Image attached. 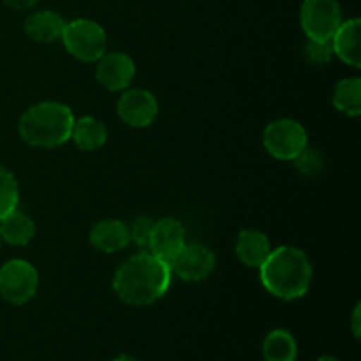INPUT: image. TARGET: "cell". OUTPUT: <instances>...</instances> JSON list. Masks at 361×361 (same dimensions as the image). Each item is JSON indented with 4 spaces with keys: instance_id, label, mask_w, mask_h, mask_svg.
<instances>
[{
    "instance_id": "6da1fadb",
    "label": "cell",
    "mask_w": 361,
    "mask_h": 361,
    "mask_svg": "<svg viewBox=\"0 0 361 361\" xmlns=\"http://www.w3.org/2000/svg\"><path fill=\"white\" fill-rule=\"evenodd\" d=\"M171 281V267L148 250H141L115 271L113 291L126 305L147 307L168 293Z\"/></svg>"
},
{
    "instance_id": "7a4b0ae2",
    "label": "cell",
    "mask_w": 361,
    "mask_h": 361,
    "mask_svg": "<svg viewBox=\"0 0 361 361\" xmlns=\"http://www.w3.org/2000/svg\"><path fill=\"white\" fill-rule=\"evenodd\" d=\"M263 288L271 296L284 302L303 298L312 284L314 270L305 250L293 245H281L271 249L259 268Z\"/></svg>"
},
{
    "instance_id": "3957f363",
    "label": "cell",
    "mask_w": 361,
    "mask_h": 361,
    "mask_svg": "<svg viewBox=\"0 0 361 361\" xmlns=\"http://www.w3.org/2000/svg\"><path fill=\"white\" fill-rule=\"evenodd\" d=\"M73 109L59 101H42L30 106L18 122L21 140L35 148H56L71 140Z\"/></svg>"
},
{
    "instance_id": "277c9868",
    "label": "cell",
    "mask_w": 361,
    "mask_h": 361,
    "mask_svg": "<svg viewBox=\"0 0 361 361\" xmlns=\"http://www.w3.org/2000/svg\"><path fill=\"white\" fill-rule=\"evenodd\" d=\"M60 41L71 56L85 63L97 62L108 51L106 30L97 21L87 18L66 21Z\"/></svg>"
},
{
    "instance_id": "5b68a950",
    "label": "cell",
    "mask_w": 361,
    "mask_h": 361,
    "mask_svg": "<svg viewBox=\"0 0 361 361\" xmlns=\"http://www.w3.org/2000/svg\"><path fill=\"white\" fill-rule=\"evenodd\" d=\"M263 145L277 161H293L303 148L309 147V136L305 127L296 120L277 118L264 129Z\"/></svg>"
},
{
    "instance_id": "8992f818",
    "label": "cell",
    "mask_w": 361,
    "mask_h": 361,
    "mask_svg": "<svg viewBox=\"0 0 361 361\" xmlns=\"http://www.w3.org/2000/svg\"><path fill=\"white\" fill-rule=\"evenodd\" d=\"M39 289V274L25 259H11L0 268V296L11 305H25Z\"/></svg>"
},
{
    "instance_id": "52a82bcc",
    "label": "cell",
    "mask_w": 361,
    "mask_h": 361,
    "mask_svg": "<svg viewBox=\"0 0 361 361\" xmlns=\"http://www.w3.org/2000/svg\"><path fill=\"white\" fill-rule=\"evenodd\" d=\"M342 21L337 0H303L300 7V25L310 41H331Z\"/></svg>"
},
{
    "instance_id": "ba28073f",
    "label": "cell",
    "mask_w": 361,
    "mask_h": 361,
    "mask_svg": "<svg viewBox=\"0 0 361 361\" xmlns=\"http://www.w3.org/2000/svg\"><path fill=\"white\" fill-rule=\"evenodd\" d=\"M215 252L201 242H187L178 256L171 261V274L183 282H203L214 274Z\"/></svg>"
},
{
    "instance_id": "9c48e42d",
    "label": "cell",
    "mask_w": 361,
    "mask_h": 361,
    "mask_svg": "<svg viewBox=\"0 0 361 361\" xmlns=\"http://www.w3.org/2000/svg\"><path fill=\"white\" fill-rule=\"evenodd\" d=\"M116 113L123 123L134 129L152 126L159 115V102L150 90L130 88L123 90L116 101Z\"/></svg>"
},
{
    "instance_id": "30bf717a",
    "label": "cell",
    "mask_w": 361,
    "mask_h": 361,
    "mask_svg": "<svg viewBox=\"0 0 361 361\" xmlns=\"http://www.w3.org/2000/svg\"><path fill=\"white\" fill-rule=\"evenodd\" d=\"M187 243L185 228L180 221L173 217H164L154 221L150 238H148V252L157 256L159 259L171 264V261L178 256L180 250Z\"/></svg>"
},
{
    "instance_id": "8fae6325",
    "label": "cell",
    "mask_w": 361,
    "mask_h": 361,
    "mask_svg": "<svg viewBox=\"0 0 361 361\" xmlns=\"http://www.w3.org/2000/svg\"><path fill=\"white\" fill-rule=\"evenodd\" d=\"M136 76V63L127 53L106 51L95 62V80L109 92H123Z\"/></svg>"
},
{
    "instance_id": "7c38bea8",
    "label": "cell",
    "mask_w": 361,
    "mask_h": 361,
    "mask_svg": "<svg viewBox=\"0 0 361 361\" xmlns=\"http://www.w3.org/2000/svg\"><path fill=\"white\" fill-rule=\"evenodd\" d=\"M90 245L104 254H115L130 245L129 228L120 219H102L90 229Z\"/></svg>"
},
{
    "instance_id": "4fadbf2b",
    "label": "cell",
    "mask_w": 361,
    "mask_h": 361,
    "mask_svg": "<svg viewBox=\"0 0 361 361\" xmlns=\"http://www.w3.org/2000/svg\"><path fill=\"white\" fill-rule=\"evenodd\" d=\"M334 55H337L348 66L360 69L361 67V20L351 18L342 21L338 30L331 37Z\"/></svg>"
},
{
    "instance_id": "5bb4252c",
    "label": "cell",
    "mask_w": 361,
    "mask_h": 361,
    "mask_svg": "<svg viewBox=\"0 0 361 361\" xmlns=\"http://www.w3.org/2000/svg\"><path fill=\"white\" fill-rule=\"evenodd\" d=\"M235 252L238 259L249 268H259L271 252L268 236L259 229H243L236 238Z\"/></svg>"
},
{
    "instance_id": "9a60e30c",
    "label": "cell",
    "mask_w": 361,
    "mask_h": 361,
    "mask_svg": "<svg viewBox=\"0 0 361 361\" xmlns=\"http://www.w3.org/2000/svg\"><path fill=\"white\" fill-rule=\"evenodd\" d=\"M63 27H66V20H63L59 13L44 9L32 13L30 16L25 20L23 30L32 41L48 44V42L60 41Z\"/></svg>"
},
{
    "instance_id": "2e32d148",
    "label": "cell",
    "mask_w": 361,
    "mask_h": 361,
    "mask_svg": "<svg viewBox=\"0 0 361 361\" xmlns=\"http://www.w3.org/2000/svg\"><path fill=\"white\" fill-rule=\"evenodd\" d=\"M71 141L83 152H95L102 148L108 141V129L104 122L95 116H81L74 118Z\"/></svg>"
},
{
    "instance_id": "e0dca14e",
    "label": "cell",
    "mask_w": 361,
    "mask_h": 361,
    "mask_svg": "<svg viewBox=\"0 0 361 361\" xmlns=\"http://www.w3.org/2000/svg\"><path fill=\"white\" fill-rule=\"evenodd\" d=\"M0 236H2V242L9 245H28L35 236V222L16 208L0 219Z\"/></svg>"
},
{
    "instance_id": "ac0fdd59",
    "label": "cell",
    "mask_w": 361,
    "mask_h": 361,
    "mask_svg": "<svg viewBox=\"0 0 361 361\" xmlns=\"http://www.w3.org/2000/svg\"><path fill=\"white\" fill-rule=\"evenodd\" d=\"M264 361H296L298 344L288 330H271L263 341Z\"/></svg>"
},
{
    "instance_id": "d6986e66",
    "label": "cell",
    "mask_w": 361,
    "mask_h": 361,
    "mask_svg": "<svg viewBox=\"0 0 361 361\" xmlns=\"http://www.w3.org/2000/svg\"><path fill=\"white\" fill-rule=\"evenodd\" d=\"M334 106L348 116H360L361 113V80L344 78L334 88Z\"/></svg>"
},
{
    "instance_id": "ffe728a7",
    "label": "cell",
    "mask_w": 361,
    "mask_h": 361,
    "mask_svg": "<svg viewBox=\"0 0 361 361\" xmlns=\"http://www.w3.org/2000/svg\"><path fill=\"white\" fill-rule=\"evenodd\" d=\"M20 203V185L18 180L6 166L0 164V219L16 210Z\"/></svg>"
},
{
    "instance_id": "44dd1931",
    "label": "cell",
    "mask_w": 361,
    "mask_h": 361,
    "mask_svg": "<svg viewBox=\"0 0 361 361\" xmlns=\"http://www.w3.org/2000/svg\"><path fill=\"white\" fill-rule=\"evenodd\" d=\"M293 162H295V168L305 176L319 175L321 169H323V166H324V161H323V157H321L319 152L314 150V148H310V147L303 148V150L300 152L295 159H293Z\"/></svg>"
},
{
    "instance_id": "7402d4cb",
    "label": "cell",
    "mask_w": 361,
    "mask_h": 361,
    "mask_svg": "<svg viewBox=\"0 0 361 361\" xmlns=\"http://www.w3.org/2000/svg\"><path fill=\"white\" fill-rule=\"evenodd\" d=\"M129 228V236L130 243L137 245L140 249H147L148 238H150L152 228H154V221L150 217H136L130 224H127Z\"/></svg>"
},
{
    "instance_id": "603a6c76",
    "label": "cell",
    "mask_w": 361,
    "mask_h": 361,
    "mask_svg": "<svg viewBox=\"0 0 361 361\" xmlns=\"http://www.w3.org/2000/svg\"><path fill=\"white\" fill-rule=\"evenodd\" d=\"M305 56L309 62L323 66L334 59V48H331V41H307L305 44Z\"/></svg>"
},
{
    "instance_id": "cb8c5ba5",
    "label": "cell",
    "mask_w": 361,
    "mask_h": 361,
    "mask_svg": "<svg viewBox=\"0 0 361 361\" xmlns=\"http://www.w3.org/2000/svg\"><path fill=\"white\" fill-rule=\"evenodd\" d=\"M39 0H4L6 6H9L11 9L16 11H30L37 6Z\"/></svg>"
},
{
    "instance_id": "d4e9b609",
    "label": "cell",
    "mask_w": 361,
    "mask_h": 361,
    "mask_svg": "<svg viewBox=\"0 0 361 361\" xmlns=\"http://www.w3.org/2000/svg\"><path fill=\"white\" fill-rule=\"evenodd\" d=\"M361 307H360V303L358 305L355 307V310H353V316H351V330H353V335H355V338H360V335H361V321H360V317H361Z\"/></svg>"
},
{
    "instance_id": "484cf974",
    "label": "cell",
    "mask_w": 361,
    "mask_h": 361,
    "mask_svg": "<svg viewBox=\"0 0 361 361\" xmlns=\"http://www.w3.org/2000/svg\"><path fill=\"white\" fill-rule=\"evenodd\" d=\"M111 361H137V360L133 358V356H129V355H120V356H116V358H113Z\"/></svg>"
},
{
    "instance_id": "4316f807",
    "label": "cell",
    "mask_w": 361,
    "mask_h": 361,
    "mask_svg": "<svg viewBox=\"0 0 361 361\" xmlns=\"http://www.w3.org/2000/svg\"><path fill=\"white\" fill-rule=\"evenodd\" d=\"M316 361H341V360L334 358V356H321V358H317Z\"/></svg>"
},
{
    "instance_id": "83f0119b",
    "label": "cell",
    "mask_w": 361,
    "mask_h": 361,
    "mask_svg": "<svg viewBox=\"0 0 361 361\" xmlns=\"http://www.w3.org/2000/svg\"><path fill=\"white\" fill-rule=\"evenodd\" d=\"M0 247H2V236H0Z\"/></svg>"
}]
</instances>
